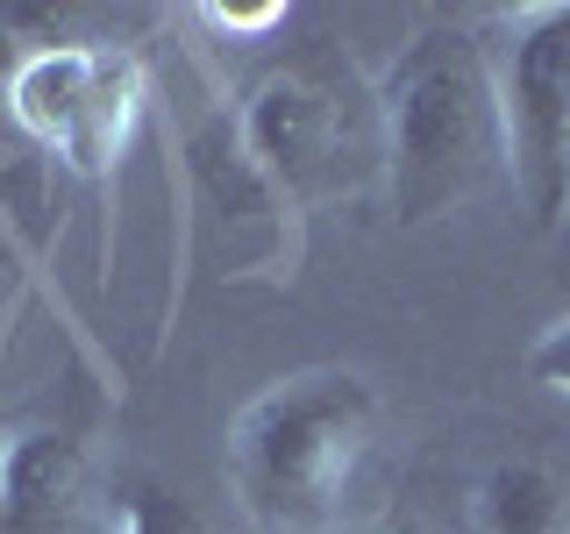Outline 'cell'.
Here are the masks:
<instances>
[{"instance_id":"7a4b0ae2","label":"cell","mask_w":570,"mask_h":534,"mask_svg":"<svg viewBox=\"0 0 570 534\" xmlns=\"http://www.w3.org/2000/svg\"><path fill=\"white\" fill-rule=\"evenodd\" d=\"M379 107V186L400 228L471 207L499 178V100L485 36L435 22L414 29L371 86Z\"/></svg>"},{"instance_id":"8fae6325","label":"cell","mask_w":570,"mask_h":534,"mask_svg":"<svg viewBox=\"0 0 570 534\" xmlns=\"http://www.w3.org/2000/svg\"><path fill=\"white\" fill-rule=\"evenodd\" d=\"M193 22H207L228 43H264L272 29L293 22V8L285 0H207V8H193Z\"/></svg>"},{"instance_id":"52a82bcc","label":"cell","mask_w":570,"mask_h":534,"mask_svg":"<svg viewBox=\"0 0 570 534\" xmlns=\"http://www.w3.org/2000/svg\"><path fill=\"white\" fill-rule=\"evenodd\" d=\"M157 107V86H150V65H142V50H100V71H94V93H86L79 121L65 129V142L50 157H58V171L71 178L79 192H107L129 165L142 121H150Z\"/></svg>"},{"instance_id":"6da1fadb","label":"cell","mask_w":570,"mask_h":534,"mask_svg":"<svg viewBox=\"0 0 570 534\" xmlns=\"http://www.w3.org/2000/svg\"><path fill=\"white\" fill-rule=\"evenodd\" d=\"M379 378L350 364L285 370L228 421V492L264 534H356L379 442Z\"/></svg>"},{"instance_id":"7c38bea8","label":"cell","mask_w":570,"mask_h":534,"mask_svg":"<svg viewBox=\"0 0 570 534\" xmlns=\"http://www.w3.org/2000/svg\"><path fill=\"white\" fill-rule=\"evenodd\" d=\"M528 378L570 399V314H557L542 335H534V349H528Z\"/></svg>"},{"instance_id":"30bf717a","label":"cell","mask_w":570,"mask_h":534,"mask_svg":"<svg viewBox=\"0 0 570 534\" xmlns=\"http://www.w3.org/2000/svg\"><path fill=\"white\" fill-rule=\"evenodd\" d=\"M107 534H207L200 506L150 471H129L107 492Z\"/></svg>"},{"instance_id":"5bb4252c","label":"cell","mask_w":570,"mask_h":534,"mask_svg":"<svg viewBox=\"0 0 570 534\" xmlns=\"http://www.w3.org/2000/svg\"><path fill=\"white\" fill-rule=\"evenodd\" d=\"M356 534H385V527H356Z\"/></svg>"},{"instance_id":"277c9868","label":"cell","mask_w":570,"mask_h":534,"mask_svg":"<svg viewBox=\"0 0 570 534\" xmlns=\"http://www.w3.org/2000/svg\"><path fill=\"white\" fill-rule=\"evenodd\" d=\"M499 171L534 228H570V0L499 8L485 36Z\"/></svg>"},{"instance_id":"4fadbf2b","label":"cell","mask_w":570,"mask_h":534,"mask_svg":"<svg viewBox=\"0 0 570 534\" xmlns=\"http://www.w3.org/2000/svg\"><path fill=\"white\" fill-rule=\"evenodd\" d=\"M29 293H36V271H29V257H22V249H14V236L0 228V343H8V328L22 320Z\"/></svg>"},{"instance_id":"3957f363","label":"cell","mask_w":570,"mask_h":534,"mask_svg":"<svg viewBox=\"0 0 570 534\" xmlns=\"http://www.w3.org/2000/svg\"><path fill=\"white\" fill-rule=\"evenodd\" d=\"M171 150H178V207H186V221H178L186 257L222 285H293L307 221L249 165L236 107L207 100L200 115H178Z\"/></svg>"},{"instance_id":"9c48e42d","label":"cell","mask_w":570,"mask_h":534,"mask_svg":"<svg viewBox=\"0 0 570 534\" xmlns=\"http://www.w3.org/2000/svg\"><path fill=\"white\" fill-rule=\"evenodd\" d=\"M478 534H570V477L542 456H492L471 477Z\"/></svg>"},{"instance_id":"ba28073f","label":"cell","mask_w":570,"mask_h":534,"mask_svg":"<svg viewBox=\"0 0 570 534\" xmlns=\"http://www.w3.org/2000/svg\"><path fill=\"white\" fill-rule=\"evenodd\" d=\"M100 50L107 43H79V36L22 50V58L8 65V86H0V115H8V129L22 142H36V150H58L65 129L79 121L86 93H94Z\"/></svg>"},{"instance_id":"5b68a950","label":"cell","mask_w":570,"mask_h":534,"mask_svg":"<svg viewBox=\"0 0 570 534\" xmlns=\"http://www.w3.org/2000/svg\"><path fill=\"white\" fill-rule=\"evenodd\" d=\"M236 129L264 186L307 221L314 207L379 178V107L356 115L335 71L321 65H278L236 100Z\"/></svg>"},{"instance_id":"8992f818","label":"cell","mask_w":570,"mask_h":534,"mask_svg":"<svg viewBox=\"0 0 570 534\" xmlns=\"http://www.w3.org/2000/svg\"><path fill=\"white\" fill-rule=\"evenodd\" d=\"M0 534H107L94 456L71 427L29 421L0 435Z\"/></svg>"}]
</instances>
